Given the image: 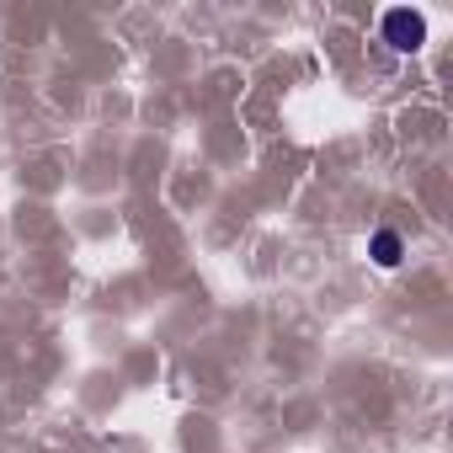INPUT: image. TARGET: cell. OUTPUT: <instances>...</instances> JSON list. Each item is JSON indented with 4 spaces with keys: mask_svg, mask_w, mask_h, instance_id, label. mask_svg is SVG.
<instances>
[{
    "mask_svg": "<svg viewBox=\"0 0 453 453\" xmlns=\"http://www.w3.org/2000/svg\"><path fill=\"white\" fill-rule=\"evenodd\" d=\"M379 33H384V43H389L395 54H416V49L426 43V22H421V12H411V6H395V12H384Z\"/></svg>",
    "mask_w": 453,
    "mask_h": 453,
    "instance_id": "obj_1",
    "label": "cell"
},
{
    "mask_svg": "<svg viewBox=\"0 0 453 453\" xmlns=\"http://www.w3.org/2000/svg\"><path fill=\"white\" fill-rule=\"evenodd\" d=\"M368 257H373V267H400V257H405V241L395 235V230H373L368 235Z\"/></svg>",
    "mask_w": 453,
    "mask_h": 453,
    "instance_id": "obj_2",
    "label": "cell"
}]
</instances>
